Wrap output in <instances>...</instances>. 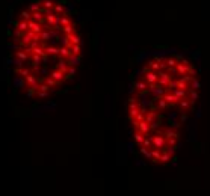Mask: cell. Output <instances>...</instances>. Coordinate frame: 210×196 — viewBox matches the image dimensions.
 Here are the masks:
<instances>
[{
  "mask_svg": "<svg viewBox=\"0 0 210 196\" xmlns=\"http://www.w3.org/2000/svg\"><path fill=\"white\" fill-rule=\"evenodd\" d=\"M199 88H201V83H199L197 79H194L192 82L189 83V89H192V90H199Z\"/></svg>",
  "mask_w": 210,
  "mask_h": 196,
  "instance_id": "cell-3",
  "label": "cell"
},
{
  "mask_svg": "<svg viewBox=\"0 0 210 196\" xmlns=\"http://www.w3.org/2000/svg\"><path fill=\"white\" fill-rule=\"evenodd\" d=\"M178 104H180V107H181V109H192V106H194V104L190 103L188 98H181Z\"/></svg>",
  "mask_w": 210,
  "mask_h": 196,
  "instance_id": "cell-2",
  "label": "cell"
},
{
  "mask_svg": "<svg viewBox=\"0 0 210 196\" xmlns=\"http://www.w3.org/2000/svg\"><path fill=\"white\" fill-rule=\"evenodd\" d=\"M186 98L189 100L190 103H195L198 100V90H192V89H188V95H186Z\"/></svg>",
  "mask_w": 210,
  "mask_h": 196,
  "instance_id": "cell-1",
  "label": "cell"
}]
</instances>
